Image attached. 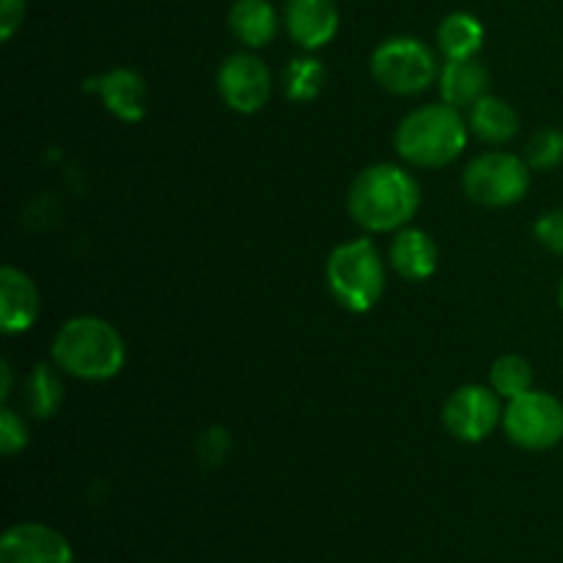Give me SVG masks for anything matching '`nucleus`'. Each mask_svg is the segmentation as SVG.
I'll use <instances>...</instances> for the list:
<instances>
[{
	"mask_svg": "<svg viewBox=\"0 0 563 563\" xmlns=\"http://www.w3.org/2000/svg\"><path fill=\"white\" fill-rule=\"evenodd\" d=\"M346 207L352 220L368 234L401 231L421 207V187L416 176L399 165H368L350 185Z\"/></svg>",
	"mask_w": 563,
	"mask_h": 563,
	"instance_id": "nucleus-1",
	"label": "nucleus"
},
{
	"mask_svg": "<svg viewBox=\"0 0 563 563\" xmlns=\"http://www.w3.org/2000/svg\"><path fill=\"white\" fill-rule=\"evenodd\" d=\"M49 352L55 368L88 383L113 379L126 363L124 339L99 317H75L60 324Z\"/></svg>",
	"mask_w": 563,
	"mask_h": 563,
	"instance_id": "nucleus-2",
	"label": "nucleus"
},
{
	"mask_svg": "<svg viewBox=\"0 0 563 563\" xmlns=\"http://www.w3.org/2000/svg\"><path fill=\"white\" fill-rule=\"evenodd\" d=\"M467 121L460 108L438 102L410 110L396 126V152L416 168H445L467 146Z\"/></svg>",
	"mask_w": 563,
	"mask_h": 563,
	"instance_id": "nucleus-3",
	"label": "nucleus"
},
{
	"mask_svg": "<svg viewBox=\"0 0 563 563\" xmlns=\"http://www.w3.org/2000/svg\"><path fill=\"white\" fill-rule=\"evenodd\" d=\"M324 275L330 295L350 313L372 311L385 291V264L368 236L335 247Z\"/></svg>",
	"mask_w": 563,
	"mask_h": 563,
	"instance_id": "nucleus-4",
	"label": "nucleus"
},
{
	"mask_svg": "<svg viewBox=\"0 0 563 563\" xmlns=\"http://www.w3.org/2000/svg\"><path fill=\"white\" fill-rule=\"evenodd\" d=\"M372 75L396 97H416L438 82L440 66L432 49L412 36H390L372 53Z\"/></svg>",
	"mask_w": 563,
	"mask_h": 563,
	"instance_id": "nucleus-5",
	"label": "nucleus"
},
{
	"mask_svg": "<svg viewBox=\"0 0 563 563\" xmlns=\"http://www.w3.org/2000/svg\"><path fill=\"white\" fill-rule=\"evenodd\" d=\"M531 187V165L511 152L478 154L462 174V190L482 207H515Z\"/></svg>",
	"mask_w": 563,
	"mask_h": 563,
	"instance_id": "nucleus-6",
	"label": "nucleus"
},
{
	"mask_svg": "<svg viewBox=\"0 0 563 563\" xmlns=\"http://www.w3.org/2000/svg\"><path fill=\"white\" fill-rule=\"evenodd\" d=\"M504 432L526 451L555 449L563 440V401L531 388L506 405Z\"/></svg>",
	"mask_w": 563,
	"mask_h": 563,
	"instance_id": "nucleus-7",
	"label": "nucleus"
},
{
	"mask_svg": "<svg viewBox=\"0 0 563 563\" xmlns=\"http://www.w3.org/2000/svg\"><path fill=\"white\" fill-rule=\"evenodd\" d=\"M498 423H504V405L500 396L484 385H462L443 405V427L462 443H482Z\"/></svg>",
	"mask_w": 563,
	"mask_h": 563,
	"instance_id": "nucleus-8",
	"label": "nucleus"
},
{
	"mask_svg": "<svg viewBox=\"0 0 563 563\" xmlns=\"http://www.w3.org/2000/svg\"><path fill=\"white\" fill-rule=\"evenodd\" d=\"M218 88L223 102L234 113L251 115L267 104L273 91V77L262 58L253 53H234L223 60L218 71Z\"/></svg>",
	"mask_w": 563,
	"mask_h": 563,
	"instance_id": "nucleus-9",
	"label": "nucleus"
},
{
	"mask_svg": "<svg viewBox=\"0 0 563 563\" xmlns=\"http://www.w3.org/2000/svg\"><path fill=\"white\" fill-rule=\"evenodd\" d=\"M0 563H75V550L44 522H16L0 539Z\"/></svg>",
	"mask_w": 563,
	"mask_h": 563,
	"instance_id": "nucleus-10",
	"label": "nucleus"
},
{
	"mask_svg": "<svg viewBox=\"0 0 563 563\" xmlns=\"http://www.w3.org/2000/svg\"><path fill=\"white\" fill-rule=\"evenodd\" d=\"M86 91H97L104 110L113 113L119 121L137 124L148 110V88L137 71L110 69L104 75L86 80Z\"/></svg>",
	"mask_w": 563,
	"mask_h": 563,
	"instance_id": "nucleus-11",
	"label": "nucleus"
},
{
	"mask_svg": "<svg viewBox=\"0 0 563 563\" xmlns=\"http://www.w3.org/2000/svg\"><path fill=\"white\" fill-rule=\"evenodd\" d=\"M42 313V297L38 286L27 273L16 267H3L0 273V330L5 335L25 333L36 324Z\"/></svg>",
	"mask_w": 563,
	"mask_h": 563,
	"instance_id": "nucleus-12",
	"label": "nucleus"
},
{
	"mask_svg": "<svg viewBox=\"0 0 563 563\" xmlns=\"http://www.w3.org/2000/svg\"><path fill=\"white\" fill-rule=\"evenodd\" d=\"M286 31L302 49H319L339 33L335 0H286Z\"/></svg>",
	"mask_w": 563,
	"mask_h": 563,
	"instance_id": "nucleus-13",
	"label": "nucleus"
},
{
	"mask_svg": "<svg viewBox=\"0 0 563 563\" xmlns=\"http://www.w3.org/2000/svg\"><path fill=\"white\" fill-rule=\"evenodd\" d=\"M440 97L451 108H473L489 91V71L478 58L445 60L438 77Z\"/></svg>",
	"mask_w": 563,
	"mask_h": 563,
	"instance_id": "nucleus-14",
	"label": "nucleus"
},
{
	"mask_svg": "<svg viewBox=\"0 0 563 563\" xmlns=\"http://www.w3.org/2000/svg\"><path fill=\"white\" fill-rule=\"evenodd\" d=\"M440 251L423 229L396 231L390 242V267L405 280H427L438 273Z\"/></svg>",
	"mask_w": 563,
	"mask_h": 563,
	"instance_id": "nucleus-15",
	"label": "nucleus"
},
{
	"mask_svg": "<svg viewBox=\"0 0 563 563\" xmlns=\"http://www.w3.org/2000/svg\"><path fill=\"white\" fill-rule=\"evenodd\" d=\"M229 27L245 47H267L278 36V11L269 0H234L229 9Z\"/></svg>",
	"mask_w": 563,
	"mask_h": 563,
	"instance_id": "nucleus-16",
	"label": "nucleus"
},
{
	"mask_svg": "<svg viewBox=\"0 0 563 563\" xmlns=\"http://www.w3.org/2000/svg\"><path fill=\"white\" fill-rule=\"evenodd\" d=\"M467 126L478 141L498 146V143H509L520 132V115L506 99L487 93L471 108Z\"/></svg>",
	"mask_w": 563,
	"mask_h": 563,
	"instance_id": "nucleus-17",
	"label": "nucleus"
},
{
	"mask_svg": "<svg viewBox=\"0 0 563 563\" xmlns=\"http://www.w3.org/2000/svg\"><path fill=\"white\" fill-rule=\"evenodd\" d=\"M438 44L449 60L476 58L484 47V25L467 11H454L438 25Z\"/></svg>",
	"mask_w": 563,
	"mask_h": 563,
	"instance_id": "nucleus-18",
	"label": "nucleus"
},
{
	"mask_svg": "<svg viewBox=\"0 0 563 563\" xmlns=\"http://www.w3.org/2000/svg\"><path fill=\"white\" fill-rule=\"evenodd\" d=\"M25 405L33 418H53L64 405V383L58 372L44 363L33 366L25 379Z\"/></svg>",
	"mask_w": 563,
	"mask_h": 563,
	"instance_id": "nucleus-19",
	"label": "nucleus"
},
{
	"mask_svg": "<svg viewBox=\"0 0 563 563\" xmlns=\"http://www.w3.org/2000/svg\"><path fill=\"white\" fill-rule=\"evenodd\" d=\"M324 77H328V69L319 58H311V55H302V58H295L284 71V91L291 102H311L322 93Z\"/></svg>",
	"mask_w": 563,
	"mask_h": 563,
	"instance_id": "nucleus-20",
	"label": "nucleus"
},
{
	"mask_svg": "<svg viewBox=\"0 0 563 563\" xmlns=\"http://www.w3.org/2000/svg\"><path fill=\"white\" fill-rule=\"evenodd\" d=\"M489 385L500 399L511 401L533 388V368L520 355H500L489 368Z\"/></svg>",
	"mask_w": 563,
	"mask_h": 563,
	"instance_id": "nucleus-21",
	"label": "nucleus"
},
{
	"mask_svg": "<svg viewBox=\"0 0 563 563\" xmlns=\"http://www.w3.org/2000/svg\"><path fill=\"white\" fill-rule=\"evenodd\" d=\"M526 163L531 165V170H553L563 163V132L553 130H539L537 135L528 141L526 148Z\"/></svg>",
	"mask_w": 563,
	"mask_h": 563,
	"instance_id": "nucleus-22",
	"label": "nucleus"
},
{
	"mask_svg": "<svg viewBox=\"0 0 563 563\" xmlns=\"http://www.w3.org/2000/svg\"><path fill=\"white\" fill-rule=\"evenodd\" d=\"M27 445V423L25 418L9 405L0 407V454L14 456Z\"/></svg>",
	"mask_w": 563,
	"mask_h": 563,
	"instance_id": "nucleus-23",
	"label": "nucleus"
},
{
	"mask_svg": "<svg viewBox=\"0 0 563 563\" xmlns=\"http://www.w3.org/2000/svg\"><path fill=\"white\" fill-rule=\"evenodd\" d=\"M539 245L548 247L555 256H563V209H550L533 225Z\"/></svg>",
	"mask_w": 563,
	"mask_h": 563,
	"instance_id": "nucleus-24",
	"label": "nucleus"
},
{
	"mask_svg": "<svg viewBox=\"0 0 563 563\" xmlns=\"http://www.w3.org/2000/svg\"><path fill=\"white\" fill-rule=\"evenodd\" d=\"M25 20V0H0V38L11 42Z\"/></svg>",
	"mask_w": 563,
	"mask_h": 563,
	"instance_id": "nucleus-25",
	"label": "nucleus"
},
{
	"mask_svg": "<svg viewBox=\"0 0 563 563\" xmlns=\"http://www.w3.org/2000/svg\"><path fill=\"white\" fill-rule=\"evenodd\" d=\"M11 379H14V372H11L9 361H3L0 363V399H3V405H9Z\"/></svg>",
	"mask_w": 563,
	"mask_h": 563,
	"instance_id": "nucleus-26",
	"label": "nucleus"
},
{
	"mask_svg": "<svg viewBox=\"0 0 563 563\" xmlns=\"http://www.w3.org/2000/svg\"><path fill=\"white\" fill-rule=\"evenodd\" d=\"M559 302H561V308H563V280H561V289H559Z\"/></svg>",
	"mask_w": 563,
	"mask_h": 563,
	"instance_id": "nucleus-27",
	"label": "nucleus"
}]
</instances>
